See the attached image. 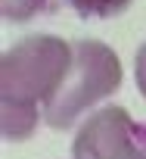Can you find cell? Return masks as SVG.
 <instances>
[{
	"instance_id": "6da1fadb",
	"label": "cell",
	"mask_w": 146,
	"mask_h": 159,
	"mask_svg": "<svg viewBox=\"0 0 146 159\" xmlns=\"http://www.w3.org/2000/svg\"><path fill=\"white\" fill-rule=\"evenodd\" d=\"M75 44L56 34H28L0 56V128L6 140H28L44 106L68 78Z\"/></svg>"
},
{
	"instance_id": "7a4b0ae2",
	"label": "cell",
	"mask_w": 146,
	"mask_h": 159,
	"mask_svg": "<svg viewBox=\"0 0 146 159\" xmlns=\"http://www.w3.org/2000/svg\"><path fill=\"white\" fill-rule=\"evenodd\" d=\"M121 88V59L103 41H75L68 78L62 81L59 94L44 106V125L53 131L71 128L90 106L106 100Z\"/></svg>"
},
{
	"instance_id": "3957f363",
	"label": "cell",
	"mask_w": 146,
	"mask_h": 159,
	"mask_svg": "<svg viewBox=\"0 0 146 159\" xmlns=\"http://www.w3.org/2000/svg\"><path fill=\"white\" fill-rule=\"evenodd\" d=\"M75 159H146V143L140 140V128L124 106H103L90 112L75 140H71Z\"/></svg>"
},
{
	"instance_id": "277c9868",
	"label": "cell",
	"mask_w": 146,
	"mask_h": 159,
	"mask_svg": "<svg viewBox=\"0 0 146 159\" xmlns=\"http://www.w3.org/2000/svg\"><path fill=\"white\" fill-rule=\"evenodd\" d=\"M68 3L87 19H112L131 7V0H68Z\"/></svg>"
},
{
	"instance_id": "5b68a950",
	"label": "cell",
	"mask_w": 146,
	"mask_h": 159,
	"mask_svg": "<svg viewBox=\"0 0 146 159\" xmlns=\"http://www.w3.org/2000/svg\"><path fill=\"white\" fill-rule=\"evenodd\" d=\"M47 7V0H0V13L6 22H28Z\"/></svg>"
},
{
	"instance_id": "8992f818",
	"label": "cell",
	"mask_w": 146,
	"mask_h": 159,
	"mask_svg": "<svg viewBox=\"0 0 146 159\" xmlns=\"http://www.w3.org/2000/svg\"><path fill=\"white\" fill-rule=\"evenodd\" d=\"M134 78H137V91L146 97V44L137 50L134 56Z\"/></svg>"
}]
</instances>
